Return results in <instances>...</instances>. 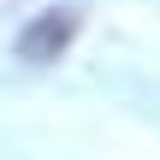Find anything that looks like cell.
<instances>
[{"label":"cell","instance_id":"1","mask_svg":"<svg viewBox=\"0 0 160 160\" xmlns=\"http://www.w3.org/2000/svg\"><path fill=\"white\" fill-rule=\"evenodd\" d=\"M71 30H77V12H48V18H36V24L18 36V53H24L30 65H48V59H59V48L71 42Z\"/></svg>","mask_w":160,"mask_h":160}]
</instances>
